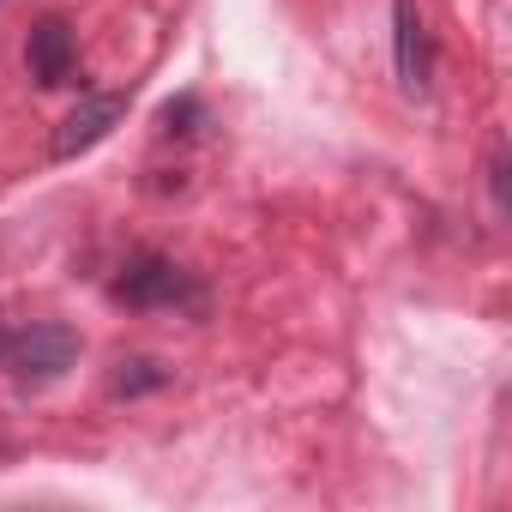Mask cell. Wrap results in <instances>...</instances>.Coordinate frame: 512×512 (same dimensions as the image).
<instances>
[{"instance_id":"1","label":"cell","mask_w":512,"mask_h":512,"mask_svg":"<svg viewBox=\"0 0 512 512\" xmlns=\"http://www.w3.org/2000/svg\"><path fill=\"white\" fill-rule=\"evenodd\" d=\"M121 308H139V314H157V308H205V290L193 284V272H181L163 253H139L133 266H121L115 290H109Z\"/></svg>"},{"instance_id":"2","label":"cell","mask_w":512,"mask_h":512,"mask_svg":"<svg viewBox=\"0 0 512 512\" xmlns=\"http://www.w3.org/2000/svg\"><path fill=\"white\" fill-rule=\"evenodd\" d=\"M7 362H13V374H19L25 386H49V380H61V374L79 362V332L61 326V320H37V326L13 332Z\"/></svg>"},{"instance_id":"3","label":"cell","mask_w":512,"mask_h":512,"mask_svg":"<svg viewBox=\"0 0 512 512\" xmlns=\"http://www.w3.org/2000/svg\"><path fill=\"white\" fill-rule=\"evenodd\" d=\"M392 55H398V85L410 97H428V85H434V37L422 25L416 0H392Z\"/></svg>"},{"instance_id":"4","label":"cell","mask_w":512,"mask_h":512,"mask_svg":"<svg viewBox=\"0 0 512 512\" xmlns=\"http://www.w3.org/2000/svg\"><path fill=\"white\" fill-rule=\"evenodd\" d=\"M121 121H127V97H85V103L61 121V133H55V157H61V163H73V157L97 151Z\"/></svg>"},{"instance_id":"5","label":"cell","mask_w":512,"mask_h":512,"mask_svg":"<svg viewBox=\"0 0 512 512\" xmlns=\"http://www.w3.org/2000/svg\"><path fill=\"white\" fill-rule=\"evenodd\" d=\"M25 67H31V79L49 85V91H55V85H73V73H79V43H73L67 19H43V25L31 31Z\"/></svg>"},{"instance_id":"6","label":"cell","mask_w":512,"mask_h":512,"mask_svg":"<svg viewBox=\"0 0 512 512\" xmlns=\"http://www.w3.org/2000/svg\"><path fill=\"white\" fill-rule=\"evenodd\" d=\"M157 386H169V374H163V362H151V356H127V362H115V374H109V392H115V398H139V392H157Z\"/></svg>"},{"instance_id":"7","label":"cell","mask_w":512,"mask_h":512,"mask_svg":"<svg viewBox=\"0 0 512 512\" xmlns=\"http://www.w3.org/2000/svg\"><path fill=\"white\" fill-rule=\"evenodd\" d=\"M199 115H205V109H199V97H175V103H163V115H157V121H163V133H193V127H199Z\"/></svg>"},{"instance_id":"8","label":"cell","mask_w":512,"mask_h":512,"mask_svg":"<svg viewBox=\"0 0 512 512\" xmlns=\"http://www.w3.org/2000/svg\"><path fill=\"white\" fill-rule=\"evenodd\" d=\"M488 187H494V211H506V151L494 145V157H488Z\"/></svg>"},{"instance_id":"9","label":"cell","mask_w":512,"mask_h":512,"mask_svg":"<svg viewBox=\"0 0 512 512\" xmlns=\"http://www.w3.org/2000/svg\"><path fill=\"white\" fill-rule=\"evenodd\" d=\"M7 350H13V332H7V320H0V362H7Z\"/></svg>"}]
</instances>
